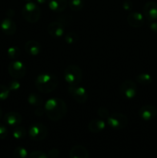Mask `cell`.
<instances>
[{
	"label": "cell",
	"mask_w": 157,
	"mask_h": 158,
	"mask_svg": "<svg viewBox=\"0 0 157 158\" xmlns=\"http://www.w3.org/2000/svg\"><path fill=\"white\" fill-rule=\"evenodd\" d=\"M9 134V131H8L7 127L5 125L0 123V139L3 140V139L6 138Z\"/></svg>",
	"instance_id": "1f68e13d"
},
{
	"label": "cell",
	"mask_w": 157,
	"mask_h": 158,
	"mask_svg": "<svg viewBox=\"0 0 157 158\" xmlns=\"http://www.w3.org/2000/svg\"><path fill=\"white\" fill-rule=\"evenodd\" d=\"M44 112H45V109L41 108V106H38V107L35 110V114H36L38 117H40V116H42L43 114H44Z\"/></svg>",
	"instance_id": "d590c367"
},
{
	"label": "cell",
	"mask_w": 157,
	"mask_h": 158,
	"mask_svg": "<svg viewBox=\"0 0 157 158\" xmlns=\"http://www.w3.org/2000/svg\"><path fill=\"white\" fill-rule=\"evenodd\" d=\"M35 85L36 89L42 94H49L58 87V79L54 74L42 73L35 79Z\"/></svg>",
	"instance_id": "7a4b0ae2"
},
{
	"label": "cell",
	"mask_w": 157,
	"mask_h": 158,
	"mask_svg": "<svg viewBox=\"0 0 157 158\" xmlns=\"http://www.w3.org/2000/svg\"><path fill=\"white\" fill-rule=\"evenodd\" d=\"M9 73L12 78L19 80L23 78L26 74V67L23 63L18 60H14L8 66Z\"/></svg>",
	"instance_id": "52a82bcc"
},
{
	"label": "cell",
	"mask_w": 157,
	"mask_h": 158,
	"mask_svg": "<svg viewBox=\"0 0 157 158\" xmlns=\"http://www.w3.org/2000/svg\"><path fill=\"white\" fill-rule=\"evenodd\" d=\"M48 135L46 126L41 123H32L29 128V136L30 139L35 141H41L46 139Z\"/></svg>",
	"instance_id": "5b68a950"
},
{
	"label": "cell",
	"mask_w": 157,
	"mask_h": 158,
	"mask_svg": "<svg viewBox=\"0 0 157 158\" xmlns=\"http://www.w3.org/2000/svg\"><path fill=\"white\" fill-rule=\"evenodd\" d=\"M128 24L133 28L142 27L144 24V17L140 12H132L127 16Z\"/></svg>",
	"instance_id": "4fadbf2b"
},
{
	"label": "cell",
	"mask_w": 157,
	"mask_h": 158,
	"mask_svg": "<svg viewBox=\"0 0 157 158\" xmlns=\"http://www.w3.org/2000/svg\"><path fill=\"white\" fill-rule=\"evenodd\" d=\"M25 1H31V0H25Z\"/></svg>",
	"instance_id": "f35d334b"
},
{
	"label": "cell",
	"mask_w": 157,
	"mask_h": 158,
	"mask_svg": "<svg viewBox=\"0 0 157 158\" xmlns=\"http://www.w3.org/2000/svg\"><path fill=\"white\" fill-rule=\"evenodd\" d=\"M41 45L35 40H29L25 44V50L29 55L35 56L38 55L41 52Z\"/></svg>",
	"instance_id": "e0dca14e"
},
{
	"label": "cell",
	"mask_w": 157,
	"mask_h": 158,
	"mask_svg": "<svg viewBox=\"0 0 157 158\" xmlns=\"http://www.w3.org/2000/svg\"><path fill=\"white\" fill-rule=\"evenodd\" d=\"M8 87L10 89V91H16L20 88V83L16 79H15L9 82L8 84Z\"/></svg>",
	"instance_id": "4dcf8cb0"
},
{
	"label": "cell",
	"mask_w": 157,
	"mask_h": 158,
	"mask_svg": "<svg viewBox=\"0 0 157 158\" xmlns=\"http://www.w3.org/2000/svg\"><path fill=\"white\" fill-rule=\"evenodd\" d=\"M152 77L149 73H140L135 77V80L142 85H149L152 82Z\"/></svg>",
	"instance_id": "44dd1931"
},
{
	"label": "cell",
	"mask_w": 157,
	"mask_h": 158,
	"mask_svg": "<svg viewBox=\"0 0 157 158\" xmlns=\"http://www.w3.org/2000/svg\"><path fill=\"white\" fill-rule=\"evenodd\" d=\"M64 78L69 86H77L83 79V71L76 65L68 66L64 70Z\"/></svg>",
	"instance_id": "3957f363"
},
{
	"label": "cell",
	"mask_w": 157,
	"mask_h": 158,
	"mask_svg": "<svg viewBox=\"0 0 157 158\" xmlns=\"http://www.w3.org/2000/svg\"><path fill=\"white\" fill-rule=\"evenodd\" d=\"M2 109H1V107H0V119H1V117H2Z\"/></svg>",
	"instance_id": "74e56055"
},
{
	"label": "cell",
	"mask_w": 157,
	"mask_h": 158,
	"mask_svg": "<svg viewBox=\"0 0 157 158\" xmlns=\"http://www.w3.org/2000/svg\"><path fill=\"white\" fill-rule=\"evenodd\" d=\"M57 21L59 22L63 26H66H66H69L71 23V22H72V18L69 15H63L59 16V18L57 19Z\"/></svg>",
	"instance_id": "83f0119b"
},
{
	"label": "cell",
	"mask_w": 157,
	"mask_h": 158,
	"mask_svg": "<svg viewBox=\"0 0 157 158\" xmlns=\"http://www.w3.org/2000/svg\"><path fill=\"white\" fill-rule=\"evenodd\" d=\"M97 114H98L99 117L101 119H107L109 117L110 114H109V110L105 107H99L97 110Z\"/></svg>",
	"instance_id": "f546056e"
},
{
	"label": "cell",
	"mask_w": 157,
	"mask_h": 158,
	"mask_svg": "<svg viewBox=\"0 0 157 158\" xmlns=\"http://www.w3.org/2000/svg\"><path fill=\"white\" fill-rule=\"evenodd\" d=\"M68 5L67 0H49V8L55 12H62L66 9Z\"/></svg>",
	"instance_id": "ac0fdd59"
},
{
	"label": "cell",
	"mask_w": 157,
	"mask_h": 158,
	"mask_svg": "<svg viewBox=\"0 0 157 158\" xmlns=\"http://www.w3.org/2000/svg\"><path fill=\"white\" fill-rule=\"evenodd\" d=\"M106 127V123L103 120H92L88 124V130L93 134H98Z\"/></svg>",
	"instance_id": "d6986e66"
},
{
	"label": "cell",
	"mask_w": 157,
	"mask_h": 158,
	"mask_svg": "<svg viewBox=\"0 0 157 158\" xmlns=\"http://www.w3.org/2000/svg\"><path fill=\"white\" fill-rule=\"evenodd\" d=\"M45 113L49 120L58 121L67 114V105L65 101L59 98L49 99L45 103Z\"/></svg>",
	"instance_id": "6da1fadb"
},
{
	"label": "cell",
	"mask_w": 157,
	"mask_h": 158,
	"mask_svg": "<svg viewBox=\"0 0 157 158\" xmlns=\"http://www.w3.org/2000/svg\"><path fill=\"white\" fill-rule=\"evenodd\" d=\"M139 116L144 121H150L157 116V109L151 104L143 105L139 110Z\"/></svg>",
	"instance_id": "30bf717a"
},
{
	"label": "cell",
	"mask_w": 157,
	"mask_h": 158,
	"mask_svg": "<svg viewBox=\"0 0 157 158\" xmlns=\"http://www.w3.org/2000/svg\"><path fill=\"white\" fill-rule=\"evenodd\" d=\"M1 29L6 35H12L16 32L17 26L15 22L12 19L6 18L2 22Z\"/></svg>",
	"instance_id": "9a60e30c"
},
{
	"label": "cell",
	"mask_w": 157,
	"mask_h": 158,
	"mask_svg": "<svg viewBox=\"0 0 157 158\" xmlns=\"http://www.w3.org/2000/svg\"><path fill=\"white\" fill-rule=\"evenodd\" d=\"M29 154L26 148L22 147H17L13 151V158H28Z\"/></svg>",
	"instance_id": "cb8c5ba5"
},
{
	"label": "cell",
	"mask_w": 157,
	"mask_h": 158,
	"mask_svg": "<svg viewBox=\"0 0 157 158\" xmlns=\"http://www.w3.org/2000/svg\"><path fill=\"white\" fill-rule=\"evenodd\" d=\"M69 6L74 12H78L83 9L84 6V2L83 0H69Z\"/></svg>",
	"instance_id": "603a6c76"
},
{
	"label": "cell",
	"mask_w": 157,
	"mask_h": 158,
	"mask_svg": "<svg viewBox=\"0 0 157 158\" xmlns=\"http://www.w3.org/2000/svg\"><path fill=\"white\" fill-rule=\"evenodd\" d=\"M149 28H150V29L152 32L157 34V22H152V23H150Z\"/></svg>",
	"instance_id": "e575fe53"
},
{
	"label": "cell",
	"mask_w": 157,
	"mask_h": 158,
	"mask_svg": "<svg viewBox=\"0 0 157 158\" xmlns=\"http://www.w3.org/2000/svg\"><path fill=\"white\" fill-rule=\"evenodd\" d=\"M29 158H49L47 154L41 151H35L30 153Z\"/></svg>",
	"instance_id": "f1b7e54d"
},
{
	"label": "cell",
	"mask_w": 157,
	"mask_h": 158,
	"mask_svg": "<svg viewBox=\"0 0 157 158\" xmlns=\"http://www.w3.org/2000/svg\"><path fill=\"white\" fill-rule=\"evenodd\" d=\"M26 130L22 127H15L12 131V136L16 140H22L26 137Z\"/></svg>",
	"instance_id": "7402d4cb"
},
{
	"label": "cell",
	"mask_w": 157,
	"mask_h": 158,
	"mask_svg": "<svg viewBox=\"0 0 157 158\" xmlns=\"http://www.w3.org/2000/svg\"><path fill=\"white\" fill-rule=\"evenodd\" d=\"M89 154L87 149L82 145L72 147L69 151V158H89Z\"/></svg>",
	"instance_id": "2e32d148"
},
{
	"label": "cell",
	"mask_w": 157,
	"mask_h": 158,
	"mask_svg": "<svg viewBox=\"0 0 157 158\" xmlns=\"http://www.w3.org/2000/svg\"><path fill=\"white\" fill-rule=\"evenodd\" d=\"M107 123L112 129L122 130L128 124V118L125 114L121 113H114L110 114L107 118Z\"/></svg>",
	"instance_id": "8992f818"
},
{
	"label": "cell",
	"mask_w": 157,
	"mask_h": 158,
	"mask_svg": "<svg viewBox=\"0 0 157 158\" xmlns=\"http://www.w3.org/2000/svg\"><path fill=\"white\" fill-rule=\"evenodd\" d=\"M3 120L6 124L9 125V126L17 127L18 125L21 124L22 121V117L18 113L11 111V112H8L5 114Z\"/></svg>",
	"instance_id": "7c38bea8"
},
{
	"label": "cell",
	"mask_w": 157,
	"mask_h": 158,
	"mask_svg": "<svg viewBox=\"0 0 157 158\" xmlns=\"http://www.w3.org/2000/svg\"><path fill=\"white\" fill-rule=\"evenodd\" d=\"M68 91L72 98L78 103H84L88 100V94L86 89L79 86H69Z\"/></svg>",
	"instance_id": "9c48e42d"
},
{
	"label": "cell",
	"mask_w": 157,
	"mask_h": 158,
	"mask_svg": "<svg viewBox=\"0 0 157 158\" xmlns=\"http://www.w3.org/2000/svg\"><path fill=\"white\" fill-rule=\"evenodd\" d=\"M132 8H133V3H132V2L131 0H126V1L123 2V9L125 11L129 12V11L132 10Z\"/></svg>",
	"instance_id": "d6a6232c"
},
{
	"label": "cell",
	"mask_w": 157,
	"mask_h": 158,
	"mask_svg": "<svg viewBox=\"0 0 157 158\" xmlns=\"http://www.w3.org/2000/svg\"><path fill=\"white\" fill-rule=\"evenodd\" d=\"M47 31L51 36L58 38L64 34V26L58 21L52 22L48 26Z\"/></svg>",
	"instance_id": "5bb4252c"
},
{
	"label": "cell",
	"mask_w": 157,
	"mask_h": 158,
	"mask_svg": "<svg viewBox=\"0 0 157 158\" xmlns=\"http://www.w3.org/2000/svg\"><path fill=\"white\" fill-rule=\"evenodd\" d=\"M78 35L75 32H71L65 35V41L68 44H75L78 42Z\"/></svg>",
	"instance_id": "484cf974"
},
{
	"label": "cell",
	"mask_w": 157,
	"mask_h": 158,
	"mask_svg": "<svg viewBox=\"0 0 157 158\" xmlns=\"http://www.w3.org/2000/svg\"><path fill=\"white\" fill-rule=\"evenodd\" d=\"M60 152L57 148H52L48 152V157L50 158H57L59 155Z\"/></svg>",
	"instance_id": "836d02e7"
},
{
	"label": "cell",
	"mask_w": 157,
	"mask_h": 158,
	"mask_svg": "<svg viewBox=\"0 0 157 158\" xmlns=\"http://www.w3.org/2000/svg\"><path fill=\"white\" fill-rule=\"evenodd\" d=\"M36 1H37V2L39 3V4H43V3L46 2L47 0H36ZM48 1H49V0H48Z\"/></svg>",
	"instance_id": "8d00e7d4"
},
{
	"label": "cell",
	"mask_w": 157,
	"mask_h": 158,
	"mask_svg": "<svg viewBox=\"0 0 157 158\" xmlns=\"http://www.w3.org/2000/svg\"><path fill=\"white\" fill-rule=\"evenodd\" d=\"M120 94L126 99H133L137 93L136 84L132 80H126L122 83L119 87Z\"/></svg>",
	"instance_id": "ba28073f"
},
{
	"label": "cell",
	"mask_w": 157,
	"mask_h": 158,
	"mask_svg": "<svg viewBox=\"0 0 157 158\" xmlns=\"http://www.w3.org/2000/svg\"><path fill=\"white\" fill-rule=\"evenodd\" d=\"M143 13L149 21L157 19V3L154 2H148L143 6Z\"/></svg>",
	"instance_id": "8fae6325"
},
{
	"label": "cell",
	"mask_w": 157,
	"mask_h": 158,
	"mask_svg": "<svg viewBox=\"0 0 157 158\" xmlns=\"http://www.w3.org/2000/svg\"><path fill=\"white\" fill-rule=\"evenodd\" d=\"M21 54V50L18 46H12L9 47L7 50V55L11 60H16Z\"/></svg>",
	"instance_id": "d4e9b609"
},
{
	"label": "cell",
	"mask_w": 157,
	"mask_h": 158,
	"mask_svg": "<svg viewBox=\"0 0 157 158\" xmlns=\"http://www.w3.org/2000/svg\"><path fill=\"white\" fill-rule=\"evenodd\" d=\"M22 14L28 23H35L39 20L41 10L38 5L32 2H29L23 6Z\"/></svg>",
	"instance_id": "277c9868"
},
{
	"label": "cell",
	"mask_w": 157,
	"mask_h": 158,
	"mask_svg": "<svg viewBox=\"0 0 157 158\" xmlns=\"http://www.w3.org/2000/svg\"><path fill=\"white\" fill-rule=\"evenodd\" d=\"M28 102L30 105L34 106H42L44 103L43 99L40 95H38L36 93H31L28 97Z\"/></svg>",
	"instance_id": "ffe728a7"
},
{
	"label": "cell",
	"mask_w": 157,
	"mask_h": 158,
	"mask_svg": "<svg viewBox=\"0 0 157 158\" xmlns=\"http://www.w3.org/2000/svg\"><path fill=\"white\" fill-rule=\"evenodd\" d=\"M10 92V89L8 86L0 84V100H6L9 97Z\"/></svg>",
	"instance_id": "4316f807"
}]
</instances>
